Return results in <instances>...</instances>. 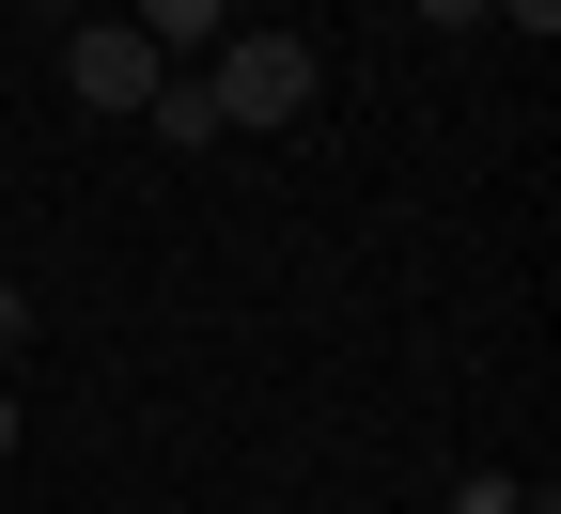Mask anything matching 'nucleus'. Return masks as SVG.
Wrapping results in <instances>:
<instances>
[{"label":"nucleus","mask_w":561,"mask_h":514,"mask_svg":"<svg viewBox=\"0 0 561 514\" xmlns=\"http://www.w3.org/2000/svg\"><path fill=\"white\" fill-rule=\"evenodd\" d=\"M312 79H328V62H312L297 32H219V47H203V94H219L234 140H280V125L312 110Z\"/></svg>","instance_id":"f257e3e1"},{"label":"nucleus","mask_w":561,"mask_h":514,"mask_svg":"<svg viewBox=\"0 0 561 514\" xmlns=\"http://www.w3.org/2000/svg\"><path fill=\"white\" fill-rule=\"evenodd\" d=\"M157 79H172V62L140 47L125 16H79V32H62V94H79V110H157Z\"/></svg>","instance_id":"f03ea898"},{"label":"nucleus","mask_w":561,"mask_h":514,"mask_svg":"<svg viewBox=\"0 0 561 514\" xmlns=\"http://www.w3.org/2000/svg\"><path fill=\"white\" fill-rule=\"evenodd\" d=\"M125 32L157 47V62H187V47H219V32H234V0H125Z\"/></svg>","instance_id":"7ed1b4c3"},{"label":"nucleus","mask_w":561,"mask_h":514,"mask_svg":"<svg viewBox=\"0 0 561 514\" xmlns=\"http://www.w3.org/2000/svg\"><path fill=\"white\" fill-rule=\"evenodd\" d=\"M140 125H157V140H234V125H219V94H203V79H157V110H140Z\"/></svg>","instance_id":"20e7f679"},{"label":"nucleus","mask_w":561,"mask_h":514,"mask_svg":"<svg viewBox=\"0 0 561 514\" xmlns=\"http://www.w3.org/2000/svg\"><path fill=\"white\" fill-rule=\"evenodd\" d=\"M16 343H32V297H16V281H0V358H16Z\"/></svg>","instance_id":"39448f33"},{"label":"nucleus","mask_w":561,"mask_h":514,"mask_svg":"<svg viewBox=\"0 0 561 514\" xmlns=\"http://www.w3.org/2000/svg\"><path fill=\"white\" fill-rule=\"evenodd\" d=\"M483 16H530V32H561V0H483Z\"/></svg>","instance_id":"423d86ee"},{"label":"nucleus","mask_w":561,"mask_h":514,"mask_svg":"<svg viewBox=\"0 0 561 514\" xmlns=\"http://www.w3.org/2000/svg\"><path fill=\"white\" fill-rule=\"evenodd\" d=\"M421 16H483V0H421Z\"/></svg>","instance_id":"0eeeda50"},{"label":"nucleus","mask_w":561,"mask_h":514,"mask_svg":"<svg viewBox=\"0 0 561 514\" xmlns=\"http://www.w3.org/2000/svg\"><path fill=\"white\" fill-rule=\"evenodd\" d=\"M0 453H16V390H0Z\"/></svg>","instance_id":"6e6552de"},{"label":"nucleus","mask_w":561,"mask_h":514,"mask_svg":"<svg viewBox=\"0 0 561 514\" xmlns=\"http://www.w3.org/2000/svg\"><path fill=\"white\" fill-rule=\"evenodd\" d=\"M32 16H79V0H32Z\"/></svg>","instance_id":"1a4fd4ad"},{"label":"nucleus","mask_w":561,"mask_h":514,"mask_svg":"<svg viewBox=\"0 0 561 514\" xmlns=\"http://www.w3.org/2000/svg\"><path fill=\"white\" fill-rule=\"evenodd\" d=\"M515 514H561V499H515Z\"/></svg>","instance_id":"9d476101"}]
</instances>
